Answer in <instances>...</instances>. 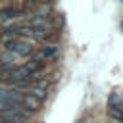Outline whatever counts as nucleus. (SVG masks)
Segmentation results:
<instances>
[{
	"mask_svg": "<svg viewBox=\"0 0 123 123\" xmlns=\"http://www.w3.org/2000/svg\"><path fill=\"white\" fill-rule=\"evenodd\" d=\"M2 119L4 123H25L27 113H23V110H12V111L2 113Z\"/></svg>",
	"mask_w": 123,
	"mask_h": 123,
	"instance_id": "3",
	"label": "nucleus"
},
{
	"mask_svg": "<svg viewBox=\"0 0 123 123\" xmlns=\"http://www.w3.org/2000/svg\"><path fill=\"white\" fill-rule=\"evenodd\" d=\"M108 113H110L111 119H115V121H123V110H121L119 106H110Z\"/></svg>",
	"mask_w": 123,
	"mask_h": 123,
	"instance_id": "6",
	"label": "nucleus"
},
{
	"mask_svg": "<svg viewBox=\"0 0 123 123\" xmlns=\"http://www.w3.org/2000/svg\"><path fill=\"white\" fill-rule=\"evenodd\" d=\"M46 88H48V83H46V81L42 79V81H40V86H38V85L31 86L27 94H31V96H35V98H38V100L42 102V100L46 98Z\"/></svg>",
	"mask_w": 123,
	"mask_h": 123,
	"instance_id": "5",
	"label": "nucleus"
},
{
	"mask_svg": "<svg viewBox=\"0 0 123 123\" xmlns=\"http://www.w3.org/2000/svg\"><path fill=\"white\" fill-rule=\"evenodd\" d=\"M40 100L38 98H35V96H31V94H21V102H19V108H23V110H27V111H37V110H40Z\"/></svg>",
	"mask_w": 123,
	"mask_h": 123,
	"instance_id": "2",
	"label": "nucleus"
},
{
	"mask_svg": "<svg viewBox=\"0 0 123 123\" xmlns=\"http://www.w3.org/2000/svg\"><path fill=\"white\" fill-rule=\"evenodd\" d=\"M23 69H25L29 75H37L38 71H42V69H44V62H40V60H37V58H31L29 62H25Z\"/></svg>",
	"mask_w": 123,
	"mask_h": 123,
	"instance_id": "4",
	"label": "nucleus"
},
{
	"mask_svg": "<svg viewBox=\"0 0 123 123\" xmlns=\"http://www.w3.org/2000/svg\"><path fill=\"white\" fill-rule=\"evenodd\" d=\"M58 52H60V46H58V44H48V46L40 48V50L35 54V58L40 60V62H44V60H54V58L58 56Z\"/></svg>",
	"mask_w": 123,
	"mask_h": 123,
	"instance_id": "1",
	"label": "nucleus"
}]
</instances>
